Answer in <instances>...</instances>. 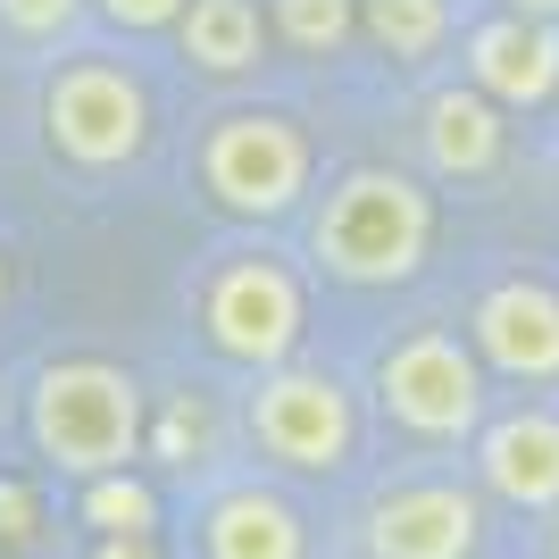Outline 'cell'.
Segmentation results:
<instances>
[{
  "label": "cell",
  "instance_id": "cell-1",
  "mask_svg": "<svg viewBox=\"0 0 559 559\" xmlns=\"http://www.w3.org/2000/svg\"><path fill=\"white\" fill-rule=\"evenodd\" d=\"M34 443H43L50 467L68 476H117L142 443V393L134 376L109 368V359H59V368L34 376Z\"/></svg>",
  "mask_w": 559,
  "mask_h": 559
},
{
  "label": "cell",
  "instance_id": "cell-2",
  "mask_svg": "<svg viewBox=\"0 0 559 559\" xmlns=\"http://www.w3.org/2000/svg\"><path fill=\"white\" fill-rule=\"evenodd\" d=\"M426 242H435V201H426L409 176L393 167H359L326 192V217H318V259H326L343 284H401L426 267Z\"/></svg>",
  "mask_w": 559,
  "mask_h": 559
},
{
  "label": "cell",
  "instance_id": "cell-3",
  "mask_svg": "<svg viewBox=\"0 0 559 559\" xmlns=\"http://www.w3.org/2000/svg\"><path fill=\"white\" fill-rule=\"evenodd\" d=\"M43 134L75 167H126L151 142V100L126 68L109 59H68L43 93Z\"/></svg>",
  "mask_w": 559,
  "mask_h": 559
},
{
  "label": "cell",
  "instance_id": "cell-4",
  "mask_svg": "<svg viewBox=\"0 0 559 559\" xmlns=\"http://www.w3.org/2000/svg\"><path fill=\"white\" fill-rule=\"evenodd\" d=\"M201 176H210V192L226 201V210L284 217L293 201H301V185H309V142H301L293 117L234 109V117H217L210 142H201Z\"/></svg>",
  "mask_w": 559,
  "mask_h": 559
},
{
  "label": "cell",
  "instance_id": "cell-5",
  "mask_svg": "<svg viewBox=\"0 0 559 559\" xmlns=\"http://www.w3.org/2000/svg\"><path fill=\"white\" fill-rule=\"evenodd\" d=\"M376 393H384V418L426 435V443H460L467 426L485 418V376L451 334H409V343L384 350L376 368Z\"/></svg>",
  "mask_w": 559,
  "mask_h": 559
},
{
  "label": "cell",
  "instance_id": "cell-6",
  "mask_svg": "<svg viewBox=\"0 0 559 559\" xmlns=\"http://www.w3.org/2000/svg\"><path fill=\"white\" fill-rule=\"evenodd\" d=\"M201 326L226 359H251V368H276L284 350L301 343V284L284 276L276 259H226L201 293Z\"/></svg>",
  "mask_w": 559,
  "mask_h": 559
},
{
  "label": "cell",
  "instance_id": "cell-7",
  "mask_svg": "<svg viewBox=\"0 0 559 559\" xmlns=\"http://www.w3.org/2000/svg\"><path fill=\"white\" fill-rule=\"evenodd\" d=\"M251 435H259V451L267 460H284V467H343L350 460V435H359V418H350V393L334 384V376H318V368H284V376H267L251 393Z\"/></svg>",
  "mask_w": 559,
  "mask_h": 559
},
{
  "label": "cell",
  "instance_id": "cell-8",
  "mask_svg": "<svg viewBox=\"0 0 559 559\" xmlns=\"http://www.w3.org/2000/svg\"><path fill=\"white\" fill-rule=\"evenodd\" d=\"M476 535L485 510L460 485H401L368 510V559H467Z\"/></svg>",
  "mask_w": 559,
  "mask_h": 559
},
{
  "label": "cell",
  "instance_id": "cell-9",
  "mask_svg": "<svg viewBox=\"0 0 559 559\" xmlns=\"http://www.w3.org/2000/svg\"><path fill=\"white\" fill-rule=\"evenodd\" d=\"M476 350L518 384H551L559 376V293L551 284H492L476 301Z\"/></svg>",
  "mask_w": 559,
  "mask_h": 559
},
{
  "label": "cell",
  "instance_id": "cell-10",
  "mask_svg": "<svg viewBox=\"0 0 559 559\" xmlns=\"http://www.w3.org/2000/svg\"><path fill=\"white\" fill-rule=\"evenodd\" d=\"M467 75L485 100H510V109H535L559 93V34L543 17H492L467 34Z\"/></svg>",
  "mask_w": 559,
  "mask_h": 559
},
{
  "label": "cell",
  "instance_id": "cell-11",
  "mask_svg": "<svg viewBox=\"0 0 559 559\" xmlns=\"http://www.w3.org/2000/svg\"><path fill=\"white\" fill-rule=\"evenodd\" d=\"M485 485L518 510H559V418L551 409H518V418H492L485 443H476Z\"/></svg>",
  "mask_w": 559,
  "mask_h": 559
},
{
  "label": "cell",
  "instance_id": "cell-12",
  "mask_svg": "<svg viewBox=\"0 0 559 559\" xmlns=\"http://www.w3.org/2000/svg\"><path fill=\"white\" fill-rule=\"evenodd\" d=\"M210 559H301L309 535H301V518H293V501H276V492H226V501H210Z\"/></svg>",
  "mask_w": 559,
  "mask_h": 559
},
{
  "label": "cell",
  "instance_id": "cell-13",
  "mask_svg": "<svg viewBox=\"0 0 559 559\" xmlns=\"http://www.w3.org/2000/svg\"><path fill=\"white\" fill-rule=\"evenodd\" d=\"M176 34H185V59H192V68H210V75L259 68V9H251V0H185Z\"/></svg>",
  "mask_w": 559,
  "mask_h": 559
},
{
  "label": "cell",
  "instance_id": "cell-14",
  "mask_svg": "<svg viewBox=\"0 0 559 559\" xmlns=\"http://www.w3.org/2000/svg\"><path fill=\"white\" fill-rule=\"evenodd\" d=\"M426 151L443 176H485L501 159V117H492L485 93H443L426 109Z\"/></svg>",
  "mask_w": 559,
  "mask_h": 559
},
{
  "label": "cell",
  "instance_id": "cell-15",
  "mask_svg": "<svg viewBox=\"0 0 559 559\" xmlns=\"http://www.w3.org/2000/svg\"><path fill=\"white\" fill-rule=\"evenodd\" d=\"M75 510H84V526H93L100 543H142L151 526H159V492L117 467V476H93V485H84Z\"/></svg>",
  "mask_w": 559,
  "mask_h": 559
},
{
  "label": "cell",
  "instance_id": "cell-16",
  "mask_svg": "<svg viewBox=\"0 0 559 559\" xmlns=\"http://www.w3.org/2000/svg\"><path fill=\"white\" fill-rule=\"evenodd\" d=\"M368 34L393 59H426L451 34V0H368Z\"/></svg>",
  "mask_w": 559,
  "mask_h": 559
},
{
  "label": "cell",
  "instance_id": "cell-17",
  "mask_svg": "<svg viewBox=\"0 0 559 559\" xmlns=\"http://www.w3.org/2000/svg\"><path fill=\"white\" fill-rule=\"evenodd\" d=\"M350 0H276V25H284V43L293 50H334L350 34Z\"/></svg>",
  "mask_w": 559,
  "mask_h": 559
},
{
  "label": "cell",
  "instance_id": "cell-18",
  "mask_svg": "<svg viewBox=\"0 0 559 559\" xmlns=\"http://www.w3.org/2000/svg\"><path fill=\"white\" fill-rule=\"evenodd\" d=\"M34 526H43V501H34V485L0 476V543H9V551H25V543H34Z\"/></svg>",
  "mask_w": 559,
  "mask_h": 559
},
{
  "label": "cell",
  "instance_id": "cell-19",
  "mask_svg": "<svg viewBox=\"0 0 559 559\" xmlns=\"http://www.w3.org/2000/svg\"><path fill=\"white\" fill-rule=\"evenodd\" d=\"M75 9H84V0H0V17L17 25V34H68Z\"/></svg>",
  "mask_w": 559,
  "mask_h": 559
},
{
  "label": "cell",
  "instance_id": "cell-20",
  "mask_svg": "<svg viewBox=\"0 0 559 559\" xmlns=\"http://www.w3.org/2000/svg\"><path fill=\"white\" fill-rule=\"evenodd\" d=\"M117 25H134V34H151V25H176L185 17V0H100Z\"/></svg>",
  "mask_w": 559,
  "mask_h": 559
},
{
  "label": "cell",
  "instance_id": "cell-21",
  "mask_svg": "<svg viewBox=\"0 0 559 559\" xmlns=\"http://www.w3.org/2000/svg\"><path fill=\"white\" fill-rule=\"evenodd\" d=\"M93 559H167V551L142 535V543H93Z\"/></svg>",
  "mask_w": 559,
  "mask_h": 559
},
{
  "label": "cell",
  "instance_id": "cell-22",
  "mask_svg": "<svg viewBox=\"0 0 559 559\" xmlns=\"http://www.w3.org/2000/svg\"><path fill=\"white\" fill-rule=\"evenodd\" d=\"M510 17H559V0H510Z\"/></svg>",
  "mask_w": 559,
  "mask_h": 559
},
{
  "label": "cell",
  "instance_id": "cell-23",
  "mask_svg": "<svg viewBox=\"0 0 559 559\" xmlns=\"http://www.w3.org/2000/svg\"><path fill=\"white\" fill-rule=\"evenodd\" d=\"M0 301H9V259H0Z\"/></svg>",
  "mask_w": 559,
  "mask_h": 559
},
{
  "label": "cell",
  "instance_id": "cell-24",
  "mask_svg": "<svg viewBox=\"0 0 559 559\" xmlns=\"http://www.w3.org/2000/svg\"><path fill=\"white\" fill-rule=\"evenodd\" d=\"M551 559H559V535H551Z\"/></svg>",
  "mask_w": 559,
  "mask_h": 559
}]
</instances>
